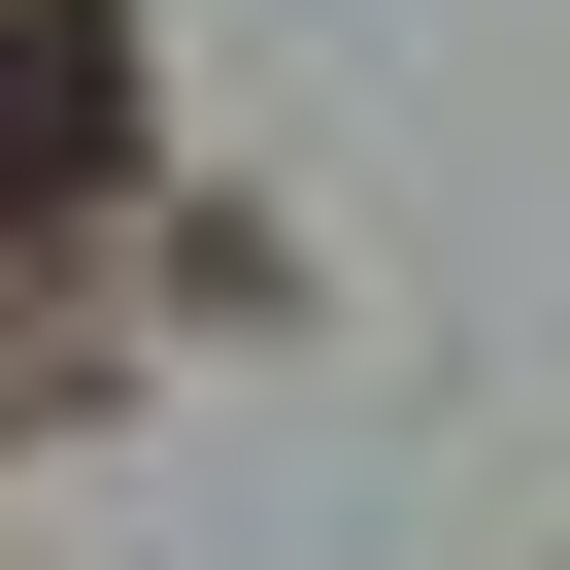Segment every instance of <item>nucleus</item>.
Wrapping results in <instances>:
<instances>
[{
	"label": "nucleus",
	"mask_w": 570,
	"mask_h": 570,
	"mask_svg": "<svg viewBox=\"0 0 570 570\" xmlns=\"http://www.w3.org/2000/svg\"><path fill=\"white\" fill-rule=\"evenodd\" d=\"M101 168V35H68V0H0V202H68Z\"/></svg>",
	"instance_id": "obj_1"
}]
</instances>
